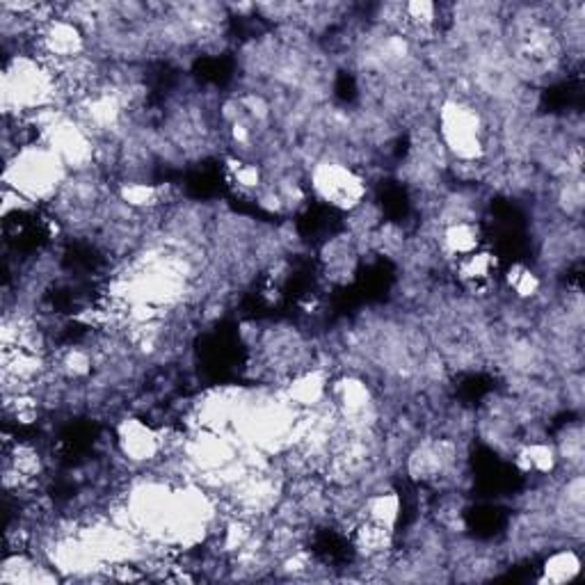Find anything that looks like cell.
Returning a JSON list of instances; mask_svg holds the SVG:
<instances>
[{
	"mask_svg": "<svg viewBox=\"0 0 585 585\" xmlns=\"http://www.w3.org/2000/svg\"><path fill=\"white\" fill-rule=\"evenodd\" d=\"M69 176L67 165L42 142L19 149L10 161H6L3 186L21 193L33 204H53Z\"/></svg>",
	"mask_w": 585,
	"mask_h": 585,
	"instance_id": "obj_1",
	"label": "cell"
},
{
	"mask_svg": "<svg viewBox=\"0 0 585 585\" xmlns=\"http://www.w3.org/2000/svg\"><path fill=\"white\" fill-rule=\"evenodd\" d=\"M435 131L453 165H483L487 159V121L483 112L467 99H444L437 110Z\"/></svg>",
	"mask_w": 585,
	"mask_h": 585,
	"instance_id": "obj_2",
	"label": "cell"
},
{
	"mask_svg": "<svg viewBox=\"0 0 585 585\" xmlns=\"http://www.w3.org/2000/svg\"><path fill=\"white\" fill-rule=\"evenodd\" d=\"M306 181H310L312 195L334 210L353 213L368 199L366 176L342 159H316L310 167V174H306Z\"/></svg>",
	"mask_w": 585,
	"mask_h": 585,
	"instance_id": "obj_3",
	"label": "cell"
},
{
	"mask_svg": "<svg viewBox=\"0 0 585 585\" xmlns=\"http://www.w3.org/2000/svg\"><path fill=\"white\" fill-rule=\"evenodd\" d=\"M115 451L133 469L156 467L165 457L163 427L136 414L121 416L115 425Z\"/></svg>",
	"mask_w": 585,
	"mask_h": 585,
	"instance_id": "obj_4",
	"label": "cell"
},
{
	"mask_svg": "<svg viewBox=\"0 0 585 585\" xmlns=\"http://www.w3.org/2000/svg\"><path fill=\"white\" fill-rule=\"evenodd\" d=\"M35 46L33 53L44 59L46 65H51L55 72L63 69L76 59L87 55V35L85 28L72 21L69 17H53L46 23H42L35 30Z\"/></svg>",
	"mask_w": 585,
	"mask_h": 585,
	"instance_id": "obj_5",
	"label": "cell"
},
{
	"mask_svg": "<svg viewBox=\"0 0 585 585\" xmlns=\"http://www.w3.org/2000/svg\"><path fill=\"white\" fill-rule=\"evenodd\" d=\"M459 462L457 440L448 437H427L412 444L405 453V472L414 483H440L448 478Z\"/></svg>",
	"mask_w": 585,
	"mask_h": 585,
	"instance_id": "obj_6",
	"label": "cell"
},
{
	"mask_svg": "<svg viewBox=\"0 0 585 585\" xmlns=\"http://www.w3.org/2000/svg\"><path fill=\"white\" fill-rule=\"evenodd\" d=\"M332 378L325 366H306L282 384V396L297 412H312L327 403Z\"/></svg>",
	"mask_w": 585,
	"mask_h": 585,
	"instance_id": "obj_7",
	"label": "cell"
},
{
	"mask_svg": "<svg viewBox=\"0 0 585 585\" xmlns=\"http://www.w3.org/2000/svg\"><path fill=\"white\" fill-rule=\"evenodd\" d=\"M499 257L487 250L480 248L469 257H462L457 261H453V272H455V280L462 284V289L476 293H483L487 289L495 286L497 282V274H499Z\"/></svg>",
	"mask_w": 585,
	"mask_h": 585,
	"instance_id": "obj_8",
	"label": "cell"
},
{
	"mask_svg": "<svg viewBox=\"0 0 585 585\" xmlns=\"http://www.w3.org/2000/svg\"><path fill=\"white\" fill-rule=\"evenodd\" d=\"M514 467L523 476H538V478H549L559 472L561 457L556 451V444L549 440H523L514 446L512 451Z\"/></svg>",
	"mask_w": 585,
	"mask_h": 585,
	"instance_id": "obj_9",
	"label": "cell"
},
{
	"mask_svg": "<svg viewBox=\"0 0 585 585\" xmlns=\"http://www.w3.org/2000/svg\"><path fill=\"white\" fill-rule=\"evenodd\" d=\"M440 254L457 261L462 257H469L483 248V229L478 220H457L440 225L437 234Z\"/></svg>",
	"mask_w": 585,
	"mask_h": 585,
	"instance_id": "obj_10",
	"label": "cell"
},
{
	"mask_svg": "<svg viewBox=\"0 0 585 585\" xmlns=\"http://www.w3.org/2000/svg\"><path fill=\"white\" fill-rule=\"evenodd\" d=\"M361 517L371 519L380 527H387L391 531H398V523L400 517H403V499L396 489L382 485L376 487L371 491H366L364 495V503H361Z\"/></svg>",
	"mask_w": 585,
	"mask_h": 585,
	"instance_id": "obj_11",
	"label": "cell"
},
{
	"mask_svg": "<svg viewBox=\"0 0 585 585\" xmlns=\"http://www.w3.org/2000/svg\"><path fill=\"white\" fill-rule=\"evenodd\" d=\"M583 570V561H581V553L572 546H561L556 551H551L549 556L544 559L542 567H540V583H549V585H563V583H572L578 578Z\"/></svg>",
	"mask_w": 585,
	"mask_h": 585,
	"instance_id": "obj_12",
	"label": "cell"
},
{
	"mask_svg": "<svg viewBox=\"0 0 585 585\" xmlns=\"http://www.w3.org/2000/svg\"><path fill=\"white\" fill-rule=\"evenodd\" d=\"M227 176L240 195H254L257 197L268 183L266 167L254 163V161H248L245 156H229L227 159Z\"/></svg>",
	"mask_w": 585,
	"mask_h": 585,
	"instance_id": "obj_13",
	"label": "cell"
},
{
	"mask_svg": "<svg viewBox=\"0 0 585 585\" xmlns=\"http://www.w3.org/2000/svg\"><path fill=\"white\" fill-rule=\"evenodd\" d=\"M506 286L519 302H531L542 293V277L527 263H512L506 274Z\"/></svg>",
	"mask_w": 585,
	"mask_h": 585,
	"instance_id": "obj_14",
	"label": "cell"
},
{
	"mask_svg": "<svg viewBox=\"0 0 585 585\" xmlns=\"http://www.w3.org/2000/svg\"><path fill=\"white\" fill-rule=\"evenodd\" d=\"M556 451L561 457V465H565L570 472H581L583 465V427L581 423H572L563 430V435L559 437Z\"/></svg>",
	"mask_w": 585,
	"mask_h": 585,
	"instance_id": "obj_15",
	"label": "cell"
},
{
	"mask_svg": "<svg viewBox=\"0 0 585 585\" xmlns=\"http://www.w3.org/2000/svg\"><path fill=\"white\" fill-rule=\"evenodd\" d=\"M440 21V8L430 0H414V3L403 6V25H408L414 33H430L435 30Z\"/></svg>",
	"mask_w": 585,
	"mask_h": 585,
	"instance_id": "obj_16",
	"label": "cell"
}]
</instances>
